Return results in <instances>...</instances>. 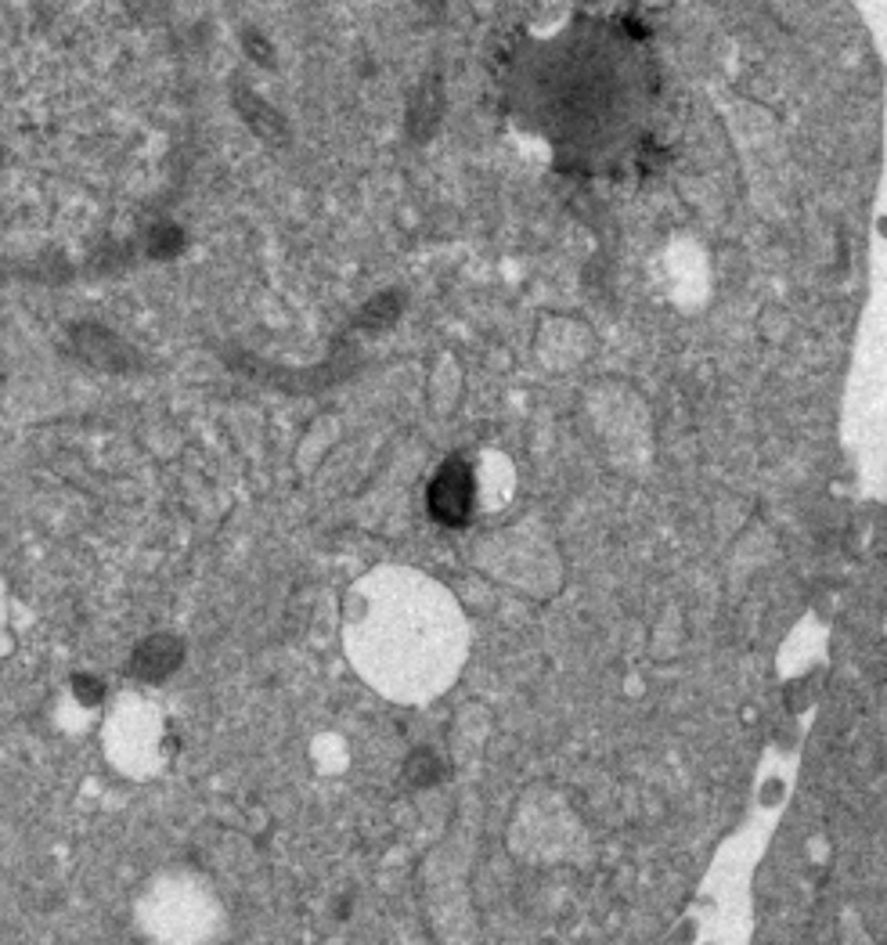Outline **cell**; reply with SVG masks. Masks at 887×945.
I'll return each instance as SVG.
<instances>
[{"label": "cell", "mask_w": 887, "mask_h": 945, "mask_svg": "<svg viewBox=\"0 0 887 945\" xmlns=\"http://www.w3.org/2000/svg\"><path fill=\"white\" fill-rule=\"evenodd\" d=\"M430 513L436 524L462 527L473 513V477H469L466 463H447L436 480L430 483Z\"/></svg>", "instance_id": "1"}, {"label": "cell", "mask_w": 887, "mask_h": 945, "mask_svg": "<svg viewBox=\"0 0 887 945\" xmlns=\"http://www.w3.org/2000/svg\"><path fill=\"white\" fill-rule=\"evenodd\" d=\"M181 657H185L181 639H174V635H152V639H144L138 650H134L130 671L138 675V679H144V682H160V679H166V675L177 668V664H181Z\"/></svg>", "instance_id": "2"}, {"label": "cell", "mask_w": 887, "mask_h": 945, "mask_svg": "<svg viewBox=\"0 0 887 945\" xmlns=\"http://www.w3.org/2000/svg\"><path fill=\"white\" fill-rule=\"evenodd\" d=\"M73 685H76V690H80V696H84L87 704H94L98 696H101V685L91 679V675H76V679H73Z\"/></svg>", "instance_id": "3"}]
</instances>
